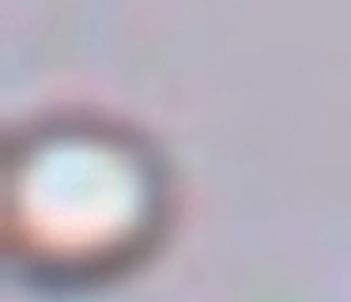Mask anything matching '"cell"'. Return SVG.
<instances>
[{
    "mask_svg": "<svg viewBox=\"0 0 351 302\" xmlns=\"http://www.w3.org/2000/svg\"><path fill=\"white\" fill-rule=\"evenodd\" d=\"M174 226V174L132 121L99 110L27 117L0 159V249L12 276L57 294L140 272Z\"/></svg>",
    "mask_w": 351,
    "mask_h": 302,
    "instance_id": "obj_1",
    "label": "cell"
}]
</instances>
